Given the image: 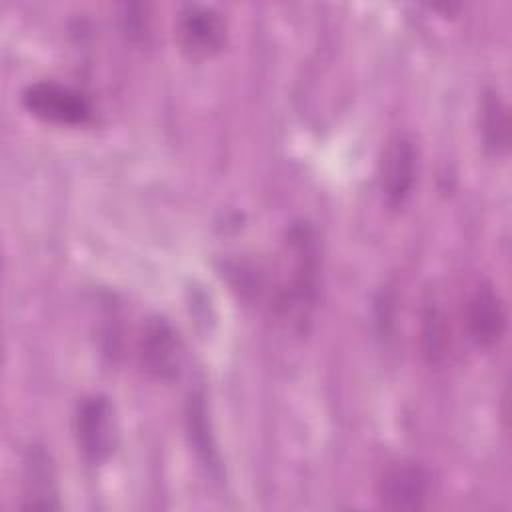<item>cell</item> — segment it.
Here are the masks:
<instances>
[{
  "label": "cell",
  "mask_w": 512,
  "mask_h": 512,
  "mask_svg": "<svg viewBox=\"0 0 512 512\" xmlns=\"http://www.w3.org/2000/svg\"><path fill=\"white\" fill-rule=\"evenodd\" d=\"M22 104L32 116L60 126H84L94 118V106L84 92L54 80L28 84Z\"/></svg>",
  "instance_id": "obj_1"
},
{
  "label": "cell",
  "mask_w": 512,
  "mask_h": 512,
  "mask_svg": "<svg viewBox=\"0 0 512 512\" xmlns=\"http://www.w3.org/2000/svg\"><path fill=\"white\" fill-rule=\"evenodd\" d=\"M74 436L88 464L106 462L118 440L114 408L106 396H86L74 412Z\"/></svg>",
  "instance_id": "obj_2"
},
{
  "label": "cell",
  "mask_w": 512,
  "mask_h": 512,
  "mask_svg": "<svg viewBox=\"0 0 512 512\" xmlns=\"http://www.w3.org/2000/svg\"><path fill=\"white\" fill-rule=\"evenodd\" d=\"M56 496V470L50 454L40 446H30L24 456V508H58Z\"/></svg>",
  "instance_id": "obj_8"
},
{
  "label": "cell",
  "mask_w": 512,
  "mask_h": 512,
  "mask_svg": "<svg viewBox=\"0 0 512 512\" xmlns=\"http://www.w3.org/2000/svg\"><path fill=\"white\" fill-rule=\"evenodd\" d=\"M506 306L490 282L478 284L466 302V326L478 348H494L506 332Z\"/></svg>",
  "instance_id": "obj_5"
},
{
  "label": "cell",
  "mask_w": 512,
  "mask_h": 512,
  "mask_svg": "<svg viewBox=\"0 0 512 512\" xmlns=\"http://www.w3.org/2000/svg\"><path fill=\"white\" fill-rule=\"evenodd\" d=\"M206 408L202 398L192 396L190 398V406H188V424H190V432L196 444V450L202 454L204 462L212 468H218V458H216V450L214 444L210 442V434L206 432Z\"/></svg>",
  "instance_id": "obj_11"
},
{
  "label": "cell",
  "mask_w": 512,
  "mask_h": 512,
  "mask_svg": "<svg viewBox=\"0 0 512 512\" xmlns=\"http://www.w3.org/2000/svg\"><path fill=\"white\" fill-rule=\"evenodd\" d=\"M182 346L176 330L164 318H150L140 336V362L144 370L158 378L170 380L178 374Z\"/></svg>",
  "instance_id": "obj_7"
},
{
  "label": "cell",
  "mask_w": 512,
  "mask_h": 512,
  "mask_svg": "<svg viewBox=\"0 0 512 512\" xmlns=\"http://www.w3.org/2000/svg\"><path fill=\"white\" fill-rule=\"evenodd\" d=\"M418 174V150L408 136L388 142L380 162V188L390 208H402L410 198Z\"/></svg>",
  "instance_id": "obj_4"
},
{
  "label": "cell",
  "mask_w": 512,
  "mask_h": 512,
  "mask_svg": "<svg viewBox=\"0 0 512 512\" xmlns=\"http://www.w3.org/2000/svg\"><path fill=\"white\" fill-rule=\"evenodd\" d=\"M176 40L192 58H208L226 42V22L210 6H186L176 20Z\"/></svg>",
  "instance_id": "obj_3"
},
{
  "label": "cell",
  "mask_w": 512,
  "mask_h": 512,
  "mask_svg": "<svg viewBox=\"0 0 512 512\" xmlns=\"http://www.w3.org/2000/svg\"><path fill=\"white\" fill-rule=\"evenodd\" d=\"M420 344L422 354L430 364H440L446 358L450 336L448 322L440 300L434 292H428L420 310Z\"/></svg>",
  "instance_id": "obj_9"
},
{
  "label": "cell",
  "mask_w": 512,
  "mask_h": 512,
  "mask_svg": "<svg viewBox=\"0 0 512 512\" xmlns=\"http://www.w3.org/2000/svg\"><path fill=\"white\" fill-rule=\"evenodd\" d=\"M428 494V472L410 460H400L386 466L378 482V496L382 504L392 510H418L426 504Z\"/></svg>",
  "instance_id": "obj_6"
},
{
  "label": "cell",
  "mask_w": 512,
  "mask_h": 512,
  "mask_svg": "<svg viewBox=\"0 0 512 512\" xmlns=\"http://www.w3.org/2000/svg\"><path fill=\"white\" fill-rule=\"evenodd\" d=\"M480 134L486 150L500 156L510 144V116L508 106L496 90H488L480 104Z\"/></svg>",
  "instance_id": "obj_10"
}]
</instances>
